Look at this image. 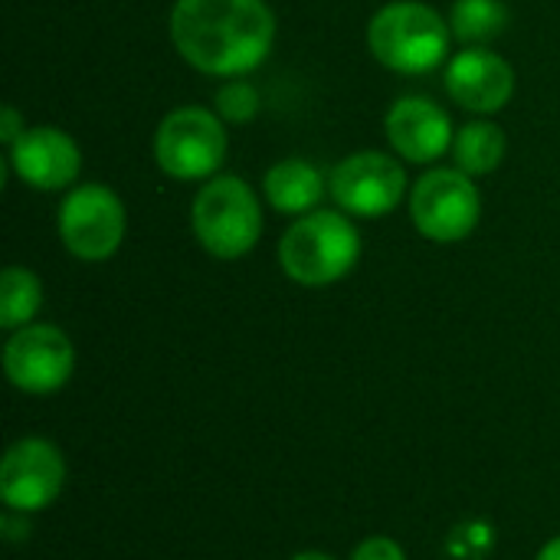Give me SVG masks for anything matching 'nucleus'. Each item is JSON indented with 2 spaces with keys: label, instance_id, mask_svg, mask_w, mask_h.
I'll return each mask as SVG.
<instances>
[{
  "label": "nucleus",
  "instance_id": "f03ea898",
  "mask_svg": "<svg viewBox=\"0 0 560 560\" xmlns=\"http://www.w3.org/2000/svg\"><path fill=\"white\" fill-rule=\"evenodd\" d=\"M361 249L364 243L354 217L318 207L289 223L276 256L289 282L302 289H328L354 272Z\"/></svg>",
  "mask_w": 560,
  "mask_h": 560
},
{
  "label": "nucleus",
  "instance_id": "0eeeda50",
  "mask_svg": "<svg viewBox=\"0 0 560 560\" xmlns=\"http://www.w3.org/2000/svg\"><path fill=\"white\" fill-rule=\"evenodd\" d=\"M59 243L79 262L112 259L128 233V210L108 184H75L56 213Z\"/></svg>",
  "mask_w": 560,
  "mask_h": 560
},
{
  "label": "nucleus",
  "instance_id": "1a4fd4ad",
  "mask_svg": "<svg viewBox=\"0 0 560 560\" xmlns=\"http://www.w3.org/2000/svg\"><path fill=\"white\" fill-rule=\"evenodd\" d=\"M3 374L7 381L30 397L59 394L75 374V345L72 338L49 322H33L10 331L3 341Z\"/></svg>",
  "mask_w": 560,
  "mask_h": 560
},
{
  "label": "nucleus",
  "instance_id": "f257e3e1",
  "mask_svg": "<svg viewBox=\"0 0 560 560\" xmlns=\"http://www.w3.org/2000/svg\"><path fill=\"white\" fill-rule=\"evenodd\" d=\"M167 26L177 56L210 79L249 75L276 46L266 0H177Z\"/></svg>",
  "mask_w": 560,
  "mask_h": 560
},
{
  "label": "nucleus",
  "instance_id": "aec40b11",
  "mask_svg": "<svg viewBox=\"0 0 560 560\" xmlns=\"http://www.w3.org/2000/svg\"><path fill=\"white\" fill-rule=\"evenodd\" d=\"M23 131H26V121L16 112V105H3V112H0V141H3V148H10Z\"/></svg>",
  "mask_w": 560,
  "mask_h": 560
},
{
  "label": "nucleus",
  "instance_id": "9b49d317",
  "mask_svg": "<svg viewBox=\"0 0 560 560\" xmlns=\"http://www.w3.org/2000/svg\"><path fill=\"white\" fill-rule=\"evenodd\" d=\"M3 167L13 171L30 190H72L82 174V148L56 125H33L7 148Z\"/></svg>",
  "mask_w": 560,
  "mask_h": 560
},
{
  "label": "nucleus",
  "instance_id": "f8f14e48",
  "mask_svg": "<svg viewBox=\"0 0 560 560\" xmlns=\"http://www.w3.org/2000/svg\"><path fill=\"white\" fill-rule=\"evenodd\" d=\"M446 95L472 112V115H495L515 95V69L505 56L489 46H466L450 56L446 62Z\"/></svg>",
  "mask_w": 560,
  "mask_h": 560
},
{
  "label": "nucleus",
  "instance_id": "39448f33",
  "mask_svg": "<svg viewBox=\"0 0 560 560\" xmlns=\"http://www.w3.org/2000/svg\"><path fill=\"white\" fill-rule=\"evenodd\" d=\"M154 164L171 177V180H210L226 161L230 151V135L226 121L203 105H180L171 108L151 141Z\"/></svg>",
  "mask_w": 560,
  "mask_h": 560
},
{
  "label": "nucleus",
  "instance_id": "9d476101",
  "mask_svg": "<svg viewBox=\"0 0 560 560\" xmlns=\"http://www.w3.org/2000/svg\"><path fill=\"white\" fill-rule=\"evenodd\" d=\"M66 489V456L46 436H20L0 459V502L10 512L36 515Z\"/></svg>",
  "mask_w": 560,
  "mask_h": 560
},
{
  "label": "nucleus",
  "instance_id": "dca6fc26",
  "mask_svg": "<svg viewBox=\"0 0 560 560\" xmlns=\"http://www.w3.org/2000/svg\"><path fill=\"white\" fill-rule=\"evenodd\" d=\"M43 308V282L26 266H7L0 272V328L10 335L36 322Z\"/></svg>",
  "mask_w": 560,
  "mask_h": 560
},
{
  "label": "nucleus",
  "instance_id": "a211bd4d",
  "mask_svg": "<svg viewBox=\"0 0 560 560\" xmlns=\"http://www.w3.org/2000/svg\"><path fill=\"white\" fill-rule=\"evenodd\" d=\"M262 108V95L249 79H223V85L213 95V112L226 121V125H246L259 115Z\"/></svg>",
  "mask_w": 560,
  "mask_h": 560
},
{
  "label": "nucleus",
  "instance_id": "4468645a",
  "mask_svg": "<svg viewBox=\"0 0 560 560\" xmlns=\"http://www.w3.org/2000/svg\"><path fill=\"white\" fill-rule=\"evenodd\" d=\"M328 177L305 158H282L262 177L266 203L282 217H305L322 207Z\"/></svg>",
  "mask_w": 560,
  "mask_h": 560
},
{
  "label": "nucleus",
  "instance_id": "412c9836",
  "mask_svg": "<svg viewBox=\"0 0 560 560\" xmlns=\"http://www.w3.org/2000/svg\"><path fill=\"white\" fill-rule=\"evenodd\" d=\"M535 560H560V535L558 538H551V541L538 551V558Z\"/></svg>",
  "mask_w": 560,
  "mask_h": 560
},
{
  "label": "nucleus",
  "instance_id": "6e6552de",
  "mask_svg": "<svg viewBox=\"0 0 560 560\" xmlns=\"http://www.w3.org/2000/svg\"><path fill=\"white\" fill-rule=\"evenodd\" d=\"M328 197L354 220H381L410 197V180L394 151H354L331 167Z\"/></svg>",
  "mask_w": 560,
  "mask_h": 560
},
{
  "label": "nucleus",
  "instance_id": "20e7f679",
  "mask_svg": "<svg viewBox=\"0 0 560 560\" xmlns=\"http://www.w3.org/2000/svg\"><path fill=\"white\" fill-rule=\"evenodd\" d=\"M190 226L207 256L236 262L249 256L262 236V200L249 180L236 174H217L200 184L190 203Z\"/></svg>",
  "mask_w": 560,
  "mask_h": 560
},
{
  "label": "nucleus",
  "instance_id": "6ab92c4d",
  "mask_svg": "<svg viewBox=\"0 0 560 560\" xmlns=\"http://www.w3.org/2000/svg\"><path fill=\"white\" fill-rule=\"evenodd\" d=\"M348 560H410V558H407V551H404L394 538H387V535H371V538H364V541L351 551V558Z\"/></svg>",
  "mask_w": 560,
  "mask_h": 560
},
{
  "label": "nucleus",
  "instance_id": "f3484780",
  "mask_svg": "<svg viewBox=\"0 0 560 560\" xmlns=\"http://www.w3.org/2000/svg\"><path fill=\"white\" fill-rule=\"evenodd\" d=\"M509 7L505 0H456L450 10L453 39L463 46H489L509 30Z\"/></svg>",
  "mask_w": 560,
  "mask_h": 560
},
{
  "label": "nucleus",
  "instance_id": "4be33fe9",
  "mask_svg": "<svg viewBox=\"0 0 560 560\" xmlns=\"http://www.w3.org/2000/svg\"><path fill=\"white\" fill-rule=\"evenodd\" d=\"M289 560H338L335 555H328V551H299V555H292Z\"/></svg>",
  "mask_w": 560,
  "mask_h": 560
},
{
  "label": "nucleus",
  "instance_id": "7ed1b4c3",
  "mask_svg": "<svg viewBox=\"0 0 560 560\" xmlns=\"http://www.w3.org/2000/svg\"><path fill=\"white\" fill-rule=\"evenodd\" d=\"M450 20L423 0H390L368 23L371 56L400 75H427L450 62Z\"/></svg>",
  "mask_w": 560,
  "mask_h": 560
},
{
  "label": "nucleus",
  "instance_id": "2eb2a0df",
  "mask_svg": "<svg viewBox=\"0 0 560 560\" xmlns=\"http://www.w3.org/2000/svg\"><path fill=\"white\" fill-rule=\"evenodd\" d=\"M505 151H509L505 131L489 118H476L463 125L453 138V161L469 177H486L499 171L505 161Z\"/></svg>",
  "mask_w": 560,
  "mask_h": 560
},
{
  "label": "nucleus",
  "instance_id": "ddd939ff",
  "mask_svg": "<svg viewBox=\"0 0 560 560\" xmlns=\"http://www.w3.org/2000/svg\"><path fill=\"white\" fill-rule=\"evenodd\" d=\"M384 135L390 151L407 164H436L453 151V118L430 95H404L384 115Z\"/></svg>",
  "mask_w": 560,
  "mask_h": 560
},
{
  "label": "nucleus",
  "instance_id": "423d86ee",
  "mask_svg": "<svg viewBox=\"0 0 560 560\" xmlns=\"http://www.w3.org/2000/svg\"><path fill=\"white\" fill-rule=\"evenodd\" d=\"M410 223L413 230L440 246L463 243L476 233L482 220V194L476 187V177L453 167H430L413 180L410 197Z\"/></svg>",
  "mask_w": 560,
  "mask_h": 560
}]
</instances>
